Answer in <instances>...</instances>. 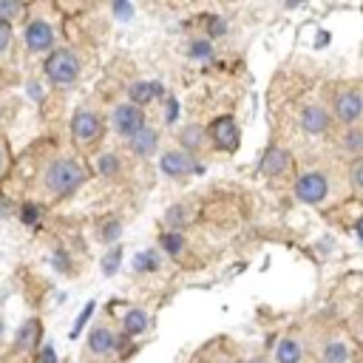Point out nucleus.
Masks as SVG:
<instances>
[{
	"instance_id": "1",
	"label": "nucleus",
	"mask_w": 363,
	"mask_h": 363,
	"mask_svg": "<svg viewBox=\"0 0 363 363\" xmlns=\"http://www.w3.org/2000/svg\"><path fill=\"white\" fill-rule=\"evenodd\" d=\"M88 179L86 165L77 157H51L43 168H40V190L48 199H68L74 196Z\"/></svg>"
},
{
	"instance_id": "2",
	"label": "nucleus",
	"mask_w": 363,
	"mask_h": 363,
	"mask_svg": "<svg viewBox=\"0 0 363 363\" xmlns=\"http://www.w3.org/2000/svg\"><path fill=\"white\" fill-rule=\"evenodd\" d=\"M293 196L310 207H326L338 196V176L326 165L304 168L293 182Z\"/></svg>"
},
{
	"instance_id": "3",
	"label": "nucleus",
	"mask_w": 363,
	"mask_h": 363,
	"mask_svg": "<svg viewBox=\"0 0 363 363\" xmlns=\"http://www.w3.org/2000/svg\"><path fill=\"white\" fill-rule=\"evenodd\" d=\"M326 100H329L335 125L346 128V125L363 122V86L360 83H335Z\"/></svg>"
},
{
	"instance_id": "4",
	"label": "nucleus",
	"mask_w": 363,
	"mask_h": 363,
	"mask_svg": "<svg viewBox=\"0 0 363 363\" xmlns=\"http://www.w3.org/2000/svg\"><path fill=\"white\" fill-rule=\"evenodd\" d=\"M105 136V119L97 108H77L71 117V139L80 151H94Z\"/></svg>"
},
{
	"instance_id": "5",
	"label": "nucleus",
	"mask_w": 363,
	"mask_h": 363,
	"mask_svg": "<svg viewBox=\"0 0 363 363\" xmlns=\"http://www.w3.org/2000/svg\"><path fill=\"white\" fill-rule=\"evenodd\" d=\"M43 68H46V77L60 88L74 86L83 74V62H80L77 51H71V48H51Z\"/></svg>"
},
{
	"instance_id": "6",
	"label": "nucleus",
	"mask_w": 363,
	"mask_h": 363,
	"mask_svg": "<svg viewBox=\"0 0 363 363\" xmlns=\"http://www.w3.org/2000/svg\"><path fill=\"white\" fill-rule=\"evenodd\" d=\"M352 360H355L352 332L346 335L338 326L321 332L318 346H315V363H352Z\"/></svg>"
},
{
	"instance_id": "7",
	"label": "nucleus",
	"mask_w": 363,
	"mask_h": 363,
	"mask_svg": "<svg viewBox=\"0 0 363 363\" xmlns=\"http://www.w3.org/2000/svg\"><path fill=\"white\" fill-rule=\"evenodd\" d=\"M332 125H335V117H332L329 100H310L298 108V128L307 136H326Z\"/></svg>"
},
{
	"instance_id": "8",
	"label": "nucleus",
	"mask_w": 363,
	"mask_h": 363,
	"mask_svg": "<svg viewBox=\"0 0 363 363\" xmlns=\"http://www.w3.org/2000/svg\"><path fill=\"white\" fill-rule=\"evenodd\" d=\"M108 119H111V131H114L119 139H128V136H133L142 125H148V114H145V108L136 105V103H131V100L117 103V105L111 108Z\"/></svg>"
},
{
	"instance_id": "9",
	"label": "nucleus",
	"mask_w": 363,
	"mask_h": 363,
	"mask_svg": "<svg viewBox=\"0 0 363 363\" xmlns=\"http://www.w3.org/2000/svg\"><path fill=\"white\" fill-rule=\"evenodd\" d=\"M196 159L190 151L179 148V145H171L159 154V171L168 176V179H187L196 173Z\"/></svg>"
},
{
	"instance_id": "10",
	"label": "nucleus",
	"mask_w": 363,
	"mask_h": 363,
	"mask_svg": "<svg viewBox=\"0 0 363 363\" xmlns=\"http://www.w3.org/2000/svg\"><path fill=\"white\" fill-rule=\"evenodd\" d=\"M125 145H128L131 157H136V159H154L159 154V148H162V133L154 125H142L133 136L125 139Z\"/></svg>"
},
{
	"instance_id": "11",
	"label": "nucleus",
	"mask_w": 363,
	"mask_h": 363,
	"mask_svg": "<svg viewBox=\"0 0 363 363\" xmlns=\"http://www.w3.org/2000/svg\"><path fill=\"white\" fill-rule=\"evenodd\" d=\"M258 168H261V176H267V179H286L293 173V154H289L284 145H270Z\"/></svg>"
},
{
	"instance_id": "12",
	"label": "nucleus",
	"mask_w": 363,
	"mask_h": 363,
	"mask_svg": "<svg viewBox=\"0 0 363 363\" xmlns=\"http://www.w3.org/2000/svg\"><path fill=\"white\" fill-rule=\"evenodd\" d=\"M117 343H119V335H117V329H114L111 324L100 321V324H94V326H91V332H88L86 352H88V357H97V360H103V357H108V355L117 349Z\"/></svg>"
},
{
	"instance_id": "13",
	"label": "nucleus",
	"mask_w": 363,
	"mask_h": 363,
	"mask_svg": "<svg viewBox=\"0 0 363 363\" xmlns=\"http://www.w3.org/2000/svg\"><path fill=\"white\" fill-rule=\"evenodd\" d=\"M207 133H210V145L216 151H236L239 148V125L233 117H219L207 125Z\"/></svg>"
},
{
	"instance_id": "14",
	"label": "nucleus",
	"mask_w": 363,
	"mask_h": 363,
	"mask_svg": "<svg viewBox=\"0 0 363 363\" xmlns=\"http://www.w3.org/2000/svg\"><path fill=\"white\" fill-rule=\"evenodd\" d=\"M307 360V335L301 329H289L275 346V363H301Z\"/></svg>"
},
{
	"instance_id": "15",
	"label": "nucleus",
	"mask_w": 363,
	"mask_h": 363,
	"mask_svg": "<svg viewBox=\"0 0 363 363\" xmlns=\"http://www.w3.org/2000/svg\"><path fill=\"white\" fill-rule=\"evenodd\" d=\"M176 145H179V148H185V151H190L193 157H199V154H204L207 148H213V145H210V133H207V125H202V122H187V125H182L179 133H176Z\"/></svg>"
},
{
	"instance_id": "16",
	"label": "nucleus",
	"mask_w": 363,
	"mask_h": 363,
	"mask_svg": "<svg viewBox=\"0 0 363 363\" xmlns=\"http://www.w3.org/2000/svg\"><path fill=\"white\" fill-rule=\"evenodd\" d=\"M23 40H26V48L32 54H46V51L54 48V29H51V23H46L43 18H37V20H32L26 26Z\"/></svg>"
},
{
	"instance_id": "17",
	"label": "nucleus",
	"mask_w": 363,
	"mask_h": 363,
	"mask_svg": "<svg viewBox=\"0 0 363 363\" xmlns=\"http://www.w3.org/2000/svg\"><path fill=\"white\" fill-rule=\"evenodd\" d=\"M40 335H43V326H40V318H29L20 324V329L15 332V341H12V352L15 355H29L37 349L40 343Z\"/></svg>"
},
{
	"instance_id": "18",
	"label": "nucleus",
	"mask_w": 363,
	"mask_h": 363,
	"mask_svg": "<svg viewBox=\"0 0 363 363\" xmlns=\"http://www.w3.org/2000/svg\"><path fill=\"white\" fill-rule=\"evenodd\" d=\"M338 151H341V157H346V159H357V157H363V122H355V125H346L343 131H341V136H338Z\"/></svg>"
},
{
	"instance_id": "19",
	"label": "nucleus",
	"mask_w": 363,
	"mask_h": 363,
	"mask_svg": "<svg viewBox=\"0 0 363 363\" xmlns=\"http://www.w3.org/2000/svg\"><path fill=\"white\" fill-rule=\"evenodd\" d=\"M151 326V315L148 310H142V307H131L122 318H119V329L125 338H139L142 332H148Z\"/></svg>"
},
{
	"instance_id": "20",
	"label": "nucleus",
	"mask_w": 363,
	"mask_h": 363,
	"mask_svg": "<svg viewBox=\"0 0 363 363\" xmlns=\"http://www.w3.org/2000/svg\"><path fill=\"white\" fill-rule=\"evenodd\" d=\"M193 216H196V204L193 202H176L168 213H165V225L168 230H182L193 222Z\"/></svg>"
},
{
	"instance_id": "21",
	"label": "nucleus",
	"mask_w": 363,
	"mask_h": 363,
	"mask_svg": "<svg viewBox=\"0 0 363 363\" xmlns=\"http://www.w3.org/2000/svg\"><path fill=\"white\" fill-rule=\"evenodd\" d=\"M97 171H100L103 179L119 182L122 173H125V162H122V157H119L117 151H105V154H100V159H97Z\"/></svg>"
},
{
	"instance_id": "22",
	"label": "nucleus",
	"mask_w": 363,
	"mask_h": 363,
	"mask_svg": "<svg viewBox=\"0 0 363 363\" xmlns=\"http://www.w3.org/2000/svg\"><path fill=\"white\" fill-rule=\"evenodd\" d=\"M159 94H162V86H157V83L139 80V83H131V86H128V100L136 103V105H142V108L148 105V103H154Z\"/></svg>"
},
{
	"instance_id": "23",
	"label": "nucleus",
	"mask_w": 363,
	"mask_h": 363,
	"mask_svg": "<svg viewBox=\"0 0 363 363\" xmlns=\"http://www.w3.org/2000/svg\"><path fill=\"white\" fill-rule=\"evenodd\" d=\"M346 187L355 199L363 202V157L357 159H349V168H346Z\"/></svg>"
},
{
	"instance_id": "24",
	"label": "nucleus",
	"mask_w": 363,
	"mask_h": 363,
	"mask_svg": "<svg viewBox=\"0 0 363 363\" xmlns=\"http://www.w3.org/2000/svg\"><path fill=\"white\" fill-rule=\"evenodd\" d=\"M185 236H182V230H168V233H162V247L168 250V256H173V258H179L182 253H185Z\"/></svg>"
},
{
	"instance_id": "25",
	"label": "nucleus",
	"mask_w": 363,
	"mask_h": 363,
	"mask_svg": "<svg viewBox=\"0 0 363 363\" xmlns=\"http://www.w3.org/2000/svg\"><path fill=\"white\" fill-rule=\"evenodd\" d=\"M20 15H23V4H20V0H0V20L12 23Z\"/></svg>"
},
{
	"instance_id": "26",
	"label": "nucleus",
	"mask_w": 363,
	"mask_h": 363,
	"mask_svg": "<svg viewBox=\"0 0 363 363\" xmlns=\"http://www.w3.org/2000/svg\"><path fill=\"white\" fill-rule=\"evenodd\" d=\"M119 233H122V222L119 219H108L105 225H100V242H105V244L117 242Z\"/></svg>"
},
{
	"instance_id": "27",
	"label": "nucleus",
	"mask_w": 363,
	"mask_h": 363,
	"mask_svg": "<svg viewBox=\"0 0 363 363\" xmlns=\"http://www.w3.org/2000/svg\"><path fill=\"white\" fill-rule=\"evenodd\" d=\"M12 43H15V34H12V26L6 20H0V60H4L9 51H12Z\"/></svg>"
},
{
	"instance_id": "28",
	"label": "nucleus",
	"mask_w": 363,
	"mask_h": 363,
	"mask_svg": "<svg viewBox=\"0 0 363 363\" xmlns=\"http://www.w3.org/2000/svg\"><path fill=\"white\" fill-rule=\"evenodd\" d=\"M349 332H352V338L355 341H360L363 343V304L355 310V315L349 318Z\"/></svg>"
},
{
	"instance_id": "29",
	"label": "nucleus",
	"mask_w": 363,
	"mask_h": 363,
	"mask_svg": "<svg viewBox=\"0 0 363 363\" xmlns=\"http://www.w3.org/2000/svg\"><path fill=\"white\" fill-rule=\"evenodd\" d=\"M37 219H40V207H34L32 202H26L23 204V222L26 225H37Z\"/></svg>"
},
{
	"instance_id": "30",
	"label": "nucleus",
	"mask_w": 363,
	"mask_h": 363,
	"mask_svg": "<svg viewBox=\"0 0 363 363\" xmlns=\"http://www.w3.org/2000/svg\"><path fill=\"white\" fill-rule=\"evenodd\" d=\"M6 168H9V151H6V142L0 139V179H4Z\"/></svg>"
},
{
	"instance_id": "31",
	"label": "nucleus",
	"mask_w": 363,
	"mask_h": 363,
	"mask_svg": "<svg viewBox=\"0 0 363 363\" xmlns=\"http://www.w3.org/2000/svg\"><path fill=\"white\" fill-rule=\"evenodd\" d=\"M88 0H60V6L62 9H80V6H86Z\"/></svg>"
},
{
	"instance_id": "32",
	"label": "nucleus",
	"mask_w": 363,
	"mask_h": 363,
	"mask_svg": "<svg viewBox=\"0 0 363 363\" xmlns=\"http://www.w3.org/2000/svg\"><path fill=\"white\" fill-rule=\"evenodd\" d=\"M242 363H272V357L270 355H253V357H244Z\"/></svg>"
},
{
	"instance_id": "33",
	"label": "nucleus",
	"mask_w": 363,
	"mask_h": 363,
	"mask_svg": "<svg viewBox=\"0 0 363 363\" xmlns=\"http://www.w3.org/2000/svg\"><path fill=\"white\" fill-rule=\"evenodd\" d=\"M216 363H242V360H233V357H222V360H216Z\"/></svg>"
},
{
	"instance_id": "34",
	"label": "nucleus",
	"mask_w": 363,
	"mask_h": 363,
	"mask_svg": "<svg viewBox=\"0 0 363 363\" xmlns=\"http://www.w3.org/2000/svg\"><path fill=\"white\" fill-rule=\"evenodd\" d=\"M0 341H4V318H0Z\"/></svg>"
},
{
	"instance_id": "35",
	"label": "nucleus",
	"mask_w": 363,
	"mask_h": 363,
	"mask_svg": "<svg viewBox=\"0 0 363 363\" xmlns=\"http://www.w3.org/2000/svg\"><path fill=\"white\" fill-rule=\"evenodd\" d=\"M0 117H4V103H0Z\"/></svg>"
},
{
	"instance_id": "36",
	"label": "nucleus",
	"mask_w": 363,
	"mask_h": 363,
	"mask_svg": "<svg viewBox=\"0 0 363 363\" xmlns=\"http://www.w3.org/2000/svg\"><path fill=\"white\" fill-rule=\"evenodd\" d=\"M301 363H310V360H301Z\"/></svg>"
},
{
	"instance_id": "37",
	"label": "nucleus",
	"mask_w": 363,
	"mask_h": 363,
	"mask_svg": "<svg viewBox=\"0 0 363 363\" xmlns=\"http://www.w3.org/2000/svg\"><path fill=\"white\" fill-rule=\"evenodd\" d=\"M360 363H363V360H360Z\"/></svg>"
}]
</instances>
